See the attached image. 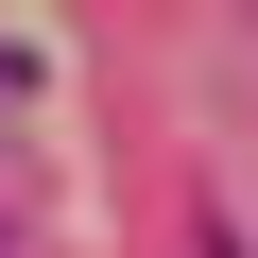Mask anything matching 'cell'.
<instances>
[{
	"label": "cell",
	"mask_w": 258,
	"mask_h": 258,
	"mask_svg": "<svg viewBox=\"0 0 258 258\" xmlns=\"http://www.w3.org/2000/svg\"><path fill=\"white\" fill-rule=\"evenodd\" d=\"M0 86H35V35H0Z\"/></svg>",
	"instance_id": "6da1fadb"
},
{
	"label": "cell",
	"mask_w": 258,
	"mask_h": 258,
	"mask_svg": "<svg viewBox=\"0 0 258 258\" xmlns=\"http://www.w3.org/2000/svg\"><path fill=\"white\" fill-rule=\"evenodd\" d=\"M207 258H241V224H224V207H207Z\"/></svg>",
	"instance_id": "7a4b0ae2"
}]
</instances>
